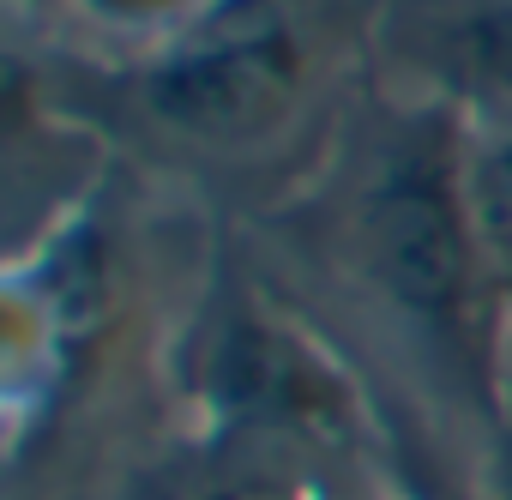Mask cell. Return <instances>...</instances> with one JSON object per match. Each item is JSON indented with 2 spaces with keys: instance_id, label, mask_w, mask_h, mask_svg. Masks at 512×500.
I'll return each instance as SVG.
<instances>
[{
  "instance_id": "cell-1",
  "label": "cell",
  "mask_w": 512,
  "mask_h": 500,
  "mask_svg": "<svg viewBox=\"0 0 512 500\" xmlns=\"http://www.w3.org/2000/svg\"><path fill=\"white\" fill-rule=\"evenodd\" d=\"M464 151H470V121L458 109L434 97L410 109L362 175L350 241L380 296L434 344V356L464 368V380L482 392L488 410L500 302L470 223Z\"/></svg>"
},
{
  "instance_id": "cell-2",
  "label": "cell",
  "mask_w": 512,
  "mask_h": 500,
  "mask_svg": "<svg viewBox=\"0 0 512 500\" xmlns=\"http://www.w3.org/2000/svg\"><path fill=\"white\" fill-rule=\"evenodd\" d=\"M193 404L223 440L260 452H356L374 434L356 374L260 296L211 308L193 356Z\"/></svg>"
},
{
  "instance_id": "cell-3",
  "label": "cell",
  "mask_w": 512,
  "mask_h": 500,
  "mask_svg": "<svg viewBox=\"0 0 512 500\" xmlns=\"http://www.w3.org/2000/svg\"><path fill=\"white\" fill-rule=\"evenodd\" d=\"M314 91V31L284 0H217L187 31L157 43L145 67V109L205 145L260 151Z\"/></svg>"
},
{
  "instance_id": "cell-4",
  "label": "cell",
  "mask_w": 512,
  "mask_h": 500,
  "mask_svg": "<svg viewBox=\"0 0 512 500\" xmlns=\"http://www.w3.org/2000/svg\"><path fill=\"white\" fill-rule=\"evenodd\" d=\"M404 61L470 127L512 121V0H428L404 25Z\"/></svg>"
},
{
  "instance_id": "cell-5",
  "label": "cell",
  "mask_w": 512,
  "mask_h": 500,
  "mask_svg": "<svg viewBox=\"0 0 512 500\" xmlns=\"http://www.w3.org/2000/svg\"><path fill=\"white\" fill-rule=\"evenodd\" d=\"M464 193H470L482 266H488V284H494V302H500V320H506L512 314V121L470 127Z\"/></svg>"
},
{
  "instance_id": "cell-6",
  "label": "cell",
  "mask_w": 512,
  "mask_h": 500,
  "mask_svg": "<svg viewBox=\"0 0 512 500\" xmlns=\"http://www.w3.org/2000/svg\"><path fill=\"white\" fill-rule=\"evenodd\" d=\"M199 500H344V494L332 482H320L296 452H260L253 446V464L205 482Z\"/></svg>"
},
{
  "instance_id": "cell-7",
  "label": "cell",
  "mask_w": 512,
  "mask_h": 500,
  "mask_svg": "<svg viewBox=\"0 0 512 500\" xmlns=\"http://www.w3.org/2000/svg\"><path fill=\"white\" fill-rule=\"evenodd\" d=\"M73 7H79L91 25H109V31H121V37L169 43V37L187 31L199 13H211L217 0H73Z\"/></svg>"
},
{
  "instance_id": "cell-8",
  "label": "cell",
  "mask_w": 512,
  "mask_h": 500,
  "mask_svg": "<svg viewBox=\"0 0 512 500\" xmlns=\"http://www.w3.org/2000/svg\"><path fill=\"white\" fill-rule=\"evenodd\" d=\"M488 422H494V434L512 452V314L500 320V344H494V404H488Z\"/></svg>"
}]
</instances>
